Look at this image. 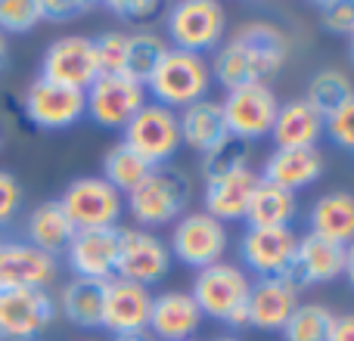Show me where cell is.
<instances>
[{
  "instance_id": "obj_4",
  "label": "cell",
  "mask_w": 354,
  "mask_h": 341,
  "mask_svg": "<svg viewBox=\"0 0 354 341\" xmlns=\"http://www.w3.org/2000/svg\"><path fill=\"white\" fill-rule=\"evenodd\" d=\"M224 6L218 0H177L165 12V35L168 47L187 50V53L205 56L224 37Z\"/></svg>"
},
{
  "instance_id": "obj_37",
  "label": "cell",
  "mask_w": 354,
  "mask_h": 341,
  "mask_svg": "<svg viewBox=\"0 0 354 341\" xmlns=\"http://www.w3.org/2000/svg\"><path fill=\"white\" fill-rule=\"evenodd\" d=\"M324 137H330L345 153H354V93L324 118Z\"/></svg>"
},
{
  "instance_id": "obj_19",
  "label": "cell",
  "mask_w": 354,
  "mask_h": 341,
  "mask_svg": "<svg viewBox=\"0 0 354 341\" xmlns=\"http://www.w3.org/2000/svg\"><path fill=\"white\" fill-rule=\"evenodd\" d=\"M59 273L53 255L28 242L0 245V292L6 289H47Z\"/></svg>"
},
{
  "instance_id": "obj_24",
  "label": "cell",
  "mask_w": 354,
  "mask_h": 341,
  "mask_svg": "<svg viewBox=\"0 0 354 341\" xmlns=\"http://www.w3.org/2000/svg\"><path fill=\"white\" fill-rule=\"evenodd\" d=\"M324 137V115L308 99H292L277 112V121L270 128V140L277 149H317Z\"/></svg>"
},
{
  "instance_id": "obj_41",
  "label": "cell",
  "mask_w": 354,
  "mask_h": 341,
  "mask_svg": "<svg viewBox=\"0 0 354 341\" xmlns=\"http://www.w3.org/2000/svg\"><path fill=\"white\" fill-rule=\"evenodd\" d=\"M19 205H22V186L10 170H0V226H6L16 217Z\"/></svg>"
},
{
  "instance_id": "obj_46",
  "label": "cell",
  "mask_w": 354,
  "mask_h": 341,
  "mask_svg": "<svg viewBox=\"0 0 354 341\" xmlns=\"http://www.w3.org/2000/svg\"><path fill=\"white\" fill-rule=\"evenodd\" d=\"M214 341H239L236 335H221V338H214Z\"/></svg>"
},
{
  "instance_id": "obj_16",
  "label": "cell",
  "mask_w": 354,
  "mask_h": 341,
  "mask_svg": "<svg viewBox=\"0 0 354 341\" xmlns=\"http://www.w3.org/2000/svg\"><path fill=\"white\" fill-rule=\"evenodd\" d=\"M118 239L122 226H103V230H75L72 242L66 249L68 267L78 280L109 282L115 276L118 261Z\"/></svg>"
},
{
  "instance_id": "obj_7",
  "label": "cell",
  "mask_w": 354,
  "mask_h": 341,
  "mask_svg": "<svg viewBox=\"0 0 354 341\" xmlns=\"http://www.w3.org/2000/svg\"><path fill=\"white\" fill-rule=\"evenodd\" d=\"M221 112H224L227 134L236 140L255 143L261 137H270V128H274L277 112H280V99L270 84H243L227 90Z\"/></svg>"
},
{
  "instance_id": "obj_27",
  "label": "cell",
  "mask_w": 354,
  "mask_h": 341,
  "mask_svg": "<svg viewBox=\"0 0 354 341\" xmlns=\"http://www.w3.org/2000/svg\"><path fill=\"white\" fill-rule=\"evenodd\" d=\"M25 233H28V245L47 251V255H62L68 249L75 236V224L68 220V214L62 211L59 199L41 202L35 211L28 214V224H25Z\"/></svg>"
},
{
  "instance_id": "obj_29",
  "label": "cell",
  "mask_w": 354,
  "mask_h": 341,
  "mask_svg": "<svg viewBox=\"0 0 354 341\" xmlns=\"http://www.w3.org/2000/svg\"><path fill=\"white\" fill-rule=\"evenodd\" d=\"M295 214H299V199H295V193L277 189V186H270V183H258L243 220L252 230H283V226H289L295 220Z\"/></svg>"
},
{
  "instance_id": "obj_33",
  "label": "cell",
  "mask_w": 354,
  "mask_h": 341,
  "mask_svg": "<svg viewBox=\"0 0 354 341\" xmlns=\"http://www.w3.org/2000/svg\"><path fill=\"white\" fill-rule=\"evenodd\" d=\"M336 313L326 304H305L299 301V307L292 311V317L283 326V341H326L330 338V326Z\"/></svg>"
},
{
  "instance_id": "obj_45",
  "label": "cell",
  "mask_w": 354,
  "mask_h": 341,
  "mask_svg": "<svg viewBox=\"0 0 354 341\" xmlns=\"http://www.w3.org/2000/svg\"><path fill=\"white\" fill-rule=\"evenodd\" d=\"M6 53H10V47H6V35L0 31V68L6 66Z\"/></svg>"
},
{
  "instance_id": "obj_30",
  "label": "cell",
  "mask_w": 354,
  "mask_h": 341,
  "mask_svg": "<svg viewBox=\"0 0 354 341\" xmlns=\"http://www.w3.org/2000/svg\"><path fill=\"white\" fill-rule=\"evenodd\" d=\"M168 53V41L159 31L140 28L134 35H128V59H124V75L134 78L137 84H147L153 78V72L159 68L162 56Z\"/></svg>"
},
{
  "instance_id": "obj_36",
  "label": "cell",
  "mask_w": 354,
  "mask_h": 341,
  "mask_svg": "<svg viewBox=\"0 0 354 341\" xmlns=\"http://www.w3.org/2000/svg\"><path fill=\"white\" fill-rule=\"evenodd\" d=\"M93 53H97L100 75H124L128 35L124 31H106V35L93 37Z\"/></svg>"
},
{
  "instance_id": "obj_48",
  "label": "cell",
  "mask_w": 354,
  "mask_h": 341,
  "mask_svg": "<svg viewBox=\"0 0 354 341\" xmlns=\"http://www.w3.org/2000/svg\"><path fill=\"white\" fill-rule=\"evenodd\" d=\"M351 59H354V35H351Z\"/></svg>"
},
{
  "instance_id": "obj_8",
  "label": "cell",
  "mask_w": 354,
  "mask_h": 341,
  "mask_svg": "<svg viewBox=\"0 0 354 341\" xmlns=\"http://www.w3.org/2000/svg\"><path fill=\"white\" fill-rule=\"evenodd\" d=\"M59 205L75 224V230H103V226H118L124 195L109 186L103 177H78L59 195Z\"/></svg>"
},
{
  "instance_id": "obj_44",
  "label": "cell",
  "mask_w": 354,
  "mask_h": 341,
  "mask_svg": "<svg viewBox=\"0 0 354 341\" xmlns=\"http://www.w3.org/2000/svg\"><path fill=\"white\" fill-rule=\"evenodd\" d=\"M112 341H156L149 332H131V335H115Z\"/></svg>"
},
{
  "instance_id": "obj_34",
  "label": "cell",
  "mask_w": 354,
  "mask_h": 341,
  "mask_svg": "<svg viewBox=\"0 0 354 341\" xmlns=\"http://www.w3.org/2000/svg\"><path fill=\"white\" fill-rule=\"evenodd\" d=\"M249 155H252V143L236 140V137L227 134L224 140L214 143V146L202 155V174H205V180H214V177L243 170V168H249Z\"/></svg>"
},
{
  "instance_id": "obj_13",
  "label": "cell",
  "mask_w": 354,
  "mask_h": 341,
  "mask_svg": "<svg viewBox=\"0 0 354 341\" xmlns=\"http://www.w3.org/2000/svg\"><path fill=\"white\" fill-rule=\"evenodd\" d=\"M25 115L41 130H66L87 115L84 90L53 84V81L35 78L25 90Z\"/></svg>"
},
{
  "instance_id": "obj_22",
  "label": "cell",
  "mask_w": 354,
  "mask_h": 341,
  "mask_svg": "<svg viewBox=\"0 0 354 341\" xmlns=\"http://www.w3.org/2000/svg\"><path fill=\"white\" fill-rule=\"evenodd\" d=\"M324 174V153L320 149H274L261 168V183H270L286 193L311 186Z\"/></svg>"
},
{
  "instance_id": "obj_38",
  "label": "cell",
  "mask_w": 354,
  "mask_h": 341,
  "mask_svg": "<svg viewBox=\"0 0 354 341\" xmlns=\"http://www.w3.org/2000/svg\"><path fill=\"white\" fill-rule=\"evenodd\" d=\"M317 16L320 25L333 35H354V0H324L317 3Z\"/></svg>"
},
{
  "instance_id": "obj_9",
  "label": "cell",
  "mask_w": 354,
  "mask_h": 341,
  "mask_svg": "<svg viewBox=\"0 0 354 341\" xmlns=\"http://www.w3.org/2000/svg\"><path fill=\"white\" fill-rule=\"evenodd\" d=\"M87 115L106 130H124L128 121L147 106V87L128 75H100L84 90Z\"/></svg>"
},
{
  "instance_id": "obj_12",
  "label": "cell",
  "mask_w": 354,
  "mask_h": 341,
  "mask_svg": "<svg viewBox=\"0 0 354 341\" xmlns=\"http://www.w3.org/2000/svg\"><path fill=\"white\" fill-rule=\"evenodd\" d=\"M56 320V301L47 289L0 292V341H31Z\"/></svg>"
},
{
  "instance_id": "obj_49",
  "label": "cell",
  "mask_w": 354,
  "mask_h": 341,
  "mask_svg": "<svg viewBox=\"0 0 354 341\" xmlns=\"http://www.w3.org/2000/svg\"><path fill=\"white\" fill-rule=\"evenodd\" d=\"M0 245H3V242H0Z\"/></svg>"
},
{
  "instance_id": "obj_43",
  "label": "cell",
  "mask_w": 354,
  "mask_h": 341,
  "mask_svg": "<svg viewBox=\"0 0 354 341\" xmlns=\"http://www.w3.org/2000/svg\"><path fill=\"white\" fill-rule=\"evenodd\" d=\"M342 276L351 282V289H354V242L345 245V270H342Z\"/></svg>"
},
{
  "instance_id": "obj_35",
  "label": "cell",
  "mask_w": 354,
  "mask_h": 341,
  "mask_svg": "<svg viewBox=\"0 0 354 341\" xmlns=\"http://www.w3.org/2000/svg\"><path fill=\"white\" fill-rule=\"evenodd\" d=\"M41 22V0H0V31L25 35Z\"/></svg>"
},
{
  "instance_id": "obj_11",
  "label": "cell",
  "mask_w": 354,
  "mask_h": 341,
  "mask_svg": "<svg viewBox=\"0 0 354 341\" xmlns=\"http://www.w3.org/2000/svg\"><path fill=\"white\" fill-rule=\"evenodd\" d=\"M37 78L53 81V84L72 87V90H87L100 78L97 53H93V37L84 35H66L56 37L41 59V75Z\"/></svg>"
},
{
  "instance_id": "obj_5",
  "label": "cell",
  "mask_w": 354,
  "mask_h": 341,
  "mask_svg": "<svg viewBox=\"0 0 354 341\" xmlns=\"http://www.w3.org/2000/svg\"><path fill=\"white\" fill-rule=\"evenodd\" d=\"M249 289H252V282L243 267H236L230 261H218L205 270H196L189 295L199 304L202 317H212L218 323H230L245 307Z\"/></svg>"
},
{
  "instance_id": "obj_3",
  "label": "cell",
  "mask_w": 354,
  "mask_h": 341,
  "mask_svg": "<svg viewBox=\"0 0 354 341\" xmlns=\"http://www.w3.org/2000/svg\"><path fill=\"white\" fill-rule=\"evenodd\" d=\"M143 87L153 97V103L177 112L208 97V90H212V68H208L205 56L168 47L159 68H156L153 78Z\"/></svg>"
},
{
  "instance_id": "obj_15",
  "label": "cell",
  "mask_w": 354,
  "mask_h": 341,
  "mask_svg": "<svg viewBox=\"0 0 354 341\" xmlns=\"http://www.w3.org/2000/svg\"><path fill=\"white\" fill-rule=\"evenodd\" d=\"M342 270H345V245L326 242V239L308 233V236L299 239L292 264L286 267V273L280 280L289 282L295 292H301L308 286L333 282L336 276H342Z\"/></svg>"
},
{
  "instance_id": "obj_28",
  "label": "cell",
  "mask_w": 354,
  "mask_h": 341,
  "mask_svg": "<svg viewBox=\"0 0 354 341\" xmlns=\"http://www.w3.org/2000/svg\"><path fill=\"white\" fill-rule=\"evenodd\" d=\"M103 301H106V282L100 280H78L66 282L59 295V307L62 317L72 326L81 329H103Z\"/></svg>"
},
{
  "instance_id": "obj_42",
  "label": "cell",
  "mask_w": 354,
  "mask_h": 341,
  "mask_svg": "<svg viewBox=\"0 0 354 341\" xmlns=\"http://www.w3.org/2000/svg\"><path fill=\"white\" fill-rule=\"evenodd\" d=\"M326 341H354V313H336Z\"/></svg>"
},
{
  "instance_id": "obj_31",
  "label": "cell",
  "mask_w": 354,
  "mask_h": 341,
  "mask_svg": "<svg viewBox=\"0 0 354 341\" xmlns=\"http://www.w3.org/2000/svg\"><path fill=\"white\" fill-rule=\"evenodd\" d=\"M149 170H153V165L143 162L140 155L131 146H124V143H115L103 159V180L109 183V186H115L122 195L134 193V189L147 180Z\"/></svg>"
},
{
  "instance_id": "obj_18",
  "label": "cell",
  "mask_w": 354,
  "mask_h": 341,
  "mask_svg": "<svg viewBox=\"0 0 354 341\" xmlns=\"http://www.w3.org/2000/svg\"><path fill=\"white\" fill-rule=\"evenodd\" d=\"M295 245H299V236L292 233V226H283V230H252L249 226L239 239V257L252 273H258V280H270V276L286 273L295 257Z\"/></svg>"
},
{
  "instance_id": "obj_32",
  "label": "cell",
  "mask_w": 354,
  "mask_h": 341,
  "mask_svg": "<svg viewBox=\"0 0 354 341\" xmlns=\"http://www.w3.org/2000/svg\"><path fill=\"white\" fill-rule=\"evenodd\" d=\"M351 93H354V84L342 68H320V72L308 81V97L305 99L326 118L333 109H339Z\"/></svg>"
},
{
  "instance_id": "obj_26",
  "label": "cell",
  "mask_w": 354,
  "mask_h": 341,
  "mask_svg": "<svg viewBox=\"0 0 354 341\" xmlns=\"http://www.w3.org/2000/svg\"><path fill=\"white\" fill-rule=\"evenodd\" d=\"M177 124H180V143L199 155H205L214 143H221L227 137L221 103H214L208 97L177 112Z\"/></svg>"
},
{
  "instance_id": "obj_1",
  "label": "cell",
  "mask_w": 354,
  "mask_h": 341,
  "mask_svg": "<svg viewBox=\"0 0 354 341\" xmlns=\"http://www.w3.org/2000/svg\"><path fill=\"white\" fill-rule=\"evenodd\" d=\"M289 43L277 25L245 22L227 43H221L212 56V81L224 90L243 84H270L286 62Z\"/></svg>"
},
{
  "instance_id": "obj_40",
  "label": "cell",
  "mask_w": 354,
  "mask_h": 341,
  "mask_svg": "<svg viewBox=\"0 0 354 341\" xmlns=\"http://www.w3.org/2000/svg\"><path fill=\"white\" fill-rule=\"evenodd\" d=\"M91 12L87 0H41V22H72Z\"/></svg>"
},
{
  "instance_id": "obj_20",
  "label": "cell",
  "mask_w": 354,
  "mask_h": 341,
  "mask_svg": "<svg viewBox=\"0 0 354 341\" xmlns=\"http://www.w3.org/2000/svg\"><path fill=\"white\" fill-rule=\"evenodd\" d=\"M295 307H299V292L280 276H270V280L252 282L249 298H245V317H249V326L261 332H280Z\"/></svg>"
},
{
  "instance_id": "obj_25",
  "label": "cell",
  "mask_w": 354,
  "mask_h": 341,
  "mask_svg": "<svg viewBox=\"0 0 354 341\" xmlns=\"http://www.w3.org/2000/svg\"><path fill=\"white\" fill-rule=\"evenodd\" d=\"M311 233L326 242L351 245L354 242V193L336 189V193L320 195L311 205Z\"/></svg>"
},
{
  "instance_id": "obj_2",
  "label": "cell",
  "mask_w": 354,
  "mask_h": 341,
  "mask_svg": "<svg viewBox=\"0 0 354 341\" xmlns=\"http://www.w3.org/2000/svg\"><path fill=\"white\" fill-rule=\"evenodd\" d=\"M189 205V180L180 168L162 165L147 174V180L128 193V211L137 230H159L174 224L187 214Z\"/></svg>"
},
{
  "instance_id": "obj_21",
  "label": "cell",
  "mask_w": 354,
  "mask_h": 341,
  "mask_svg": "<svg viewBox=\"0 0 354 341\" xmlns=\"http://www.w3.org/2000/svg\"><path fill=\"white\" fill-rule=\"evenodd\" d=\"M202 320L205 317L189 292H162L153 295L147 332L156 341H193V332H199Z\"/></svg>"
},
{
  "instance_id": "obj_47",
  "label": "cell",
  "mask_w": 354,
  "mask_h": 341,
  "mask_svg": "<svg viewBox=\"0 0 354 341\" xmlns=\"http://www.w3.org/2000/svg\"><path fill=\"white\" fill-rule=\"evenodd\" d=\"M0 149H3V128H0Z\"/></svg>"
},
{
  "instance_id": "obj_39",
  "label": "cell",
  "mask_w": 354,
  "mask_h": 341,
  "mask_svg": "<svg viewBox=\"0 0 354 341\" xmlns=\"http://www.w3.org/2000/svg\"><path fill=\"white\" fill-rule=\"evenodd\" d=\"M106 10L128 25H147L162 12L159 0H109Z\"/></svg>"
},
{
  "instance_id": "obj_10",
  "label": "cell",
  "mask_w": 354,
  "mask_h": 341,
  "mask_svg": "<svg viewBox=\"0 0 354 341\" xmlns=\"http://www.w3.org/2000/svg\"><path fill=\"white\" fill-rule=\"evenodd\" d=\"M168 251H171V257H177L180 264H187V267L205 270L224 257L227 226L205 211H187L180 220H174Z\"/></svg>"
},
{
  "instance_id": "obj_14",
  "label": "cell",
  "mask_w": 354,
  "mask_h": 341,
  "mask_svg": "<svg viewBox=\"0 0 354 341\" xmlns=\"http://www.w3.org/2000/svg\"><path fill=\"white\" fill-rule=\"evenodd\" d=\"M168 267H171V251L156 233L137 230V226L122 230L118 261H115L118 280H128L149 289V282H159L168 273Z\"/></svg>"
},
{
  "instance_id": "obj_17",
  "label": "cell",
  "mask_w": 354,
  "mask_h": 341,
  "mask_svg": "<svg viewBox=\"0 0 354 341\" xmlns=\"http://www.w3.org/2000/svg\"><path fill=\"white\" fill-rule=\"evenodd\" d=\"M149 313H153V292L147 286L118 280V276H112L106 282V301H103V329L106 332H112V335L147 332Z\"/></svg>"
},
{
  "instance_id": "obj_6",
  "label": "cell",
  "mask_w": 354,
  "mask_h": 341,
  "mask_svg": "<svg viewBox=\"0 0 354 341\" xmlns=\"http://www.w3.org/2000/svg\"><path fill=\"white\" fill-rule=\"evenodd\" d=\"M124 134V146H131L143 162L153 168L171 165V159L180 153V124H177V112L165 109L159 103H147L134 118L128 121Z\"/></svg>"
},
{
  "instance_id": "obj_23",
  "label": "cell",
  "mask_w": 354,
  "mask_h": 341,
  "mask_svg": "<svg viewBox=\"0 0 354 341\" xmlns=\"http://www.w3.org/2000/svg\"><path fill=\"white\" fill-rule=\"evenodd\" d=\"M258 183H261V177L252 168L205 180V214H212L221 224H227V220H243Z\"/></svg>"
}]
</instances>
